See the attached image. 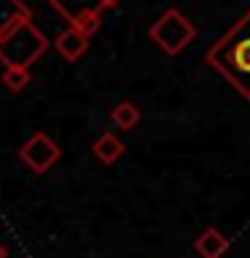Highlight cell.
I'll return each instance as SVG.
<instances>
[{
	"mask_svg": "<svg viewBox=\"0 0 250 258\" xmlns=\"http://www.w3.org/2000/svg\"><path fill=\"white\" fill-rule=\"evenodd\" d=\"M205 62L250 102V11H245L213 46Z\"/></svg>",
	"mask_w": 250,
	"mask_h": 258,
	"instance_id": "obj_1",
	"label": "cell"
},
{
	"mask_svg": "<svg viewBox=\"0 0 250 258\" xmlns=\"http://www.w3.org/2000/svg\"><path fill=\"white\" fill-rule=\"evenodd\" d=\"M46 48V35L32 22H24L19 27L8 30L6 35H0V62L6 68H30L32 62L43 56Z\"/></svg>",
	"mask_w": 250,
	"mask_h": 258,
	"instance_id": "obj_2",
	"label": "cell"
},
{
	"mask_svg": "<svg viewBox=\"0 0 250 258\" xmlns=\"http://www.w3.org/2000/svg\"><path fill=\"white\" fill-rule=\"evenodd\" d=\"M194 35H197V27H194L189 22V16L180 14L177 8H167V11L148 27V38L169 56L180 54L194 40Z\"/></svg>",
	"mask_w": 250,
	"mask_h": 258,
	"instance_id": "obj_3",
	"label": "cell"
},
{
	"mask_svg": "<svg viewBox=\"0 0 250 258\" xmlns=\"http://www.w3.org/2000/svg\"><path fill=\"white\" fill-rule=\"evenodd\" d=\"M59 156H62L59 145H56L46 132H35L19 151V159L30 167V172H35V175L48 172V169L59 161Z\"/></svg>",
	"mask_w": 250,
	"mask_h": 258,
	"instance_id": "obj_4",
	"label": "cell"
},
{
	"mask_svg": "<svg viewBox=\"0 0 250 258\" xmlns=\"http://www.w3.org/2000/svg\"><path fill=\"white\" fill-rule=\"evenodd\" d=\"M48 6L59 16H65L70 27L89 14H102V0H48Z\"/></svg>",
	"mask_w": 250,
	"mask_h": 258,
	"instance_id": "obj_5",
	"label": "cell"
},
{
	"mask_svg": "<svg viewBox=\"0 0 250 258\" xmlns=\"http://www.w3.org/2000/svg\"><path fill=\"white\" fill-rule=\"evenodd\" d=\"M24 22H32V11L24 0H0V35Z\"/></svg>",
	"mask_w": 250,
	"mask_h": 258,
	"instance_id": "obj_6",
	"label": "cell"
},
{
	"mask_svg": "<svg viewBox=\"0 0 250 258\" xmlns=\"http://www.w3.org/2000/svg\"><path fill=\"white\" fill-rule=\"evenodd\" d=\"M54 48H56V51H59L68 62H76V59H81V56H84V51L89 48V38L81 35L78 30L68 27L65 32H59V35H56Z\"/></svg>",
	"mask_w": 250,
	"mask_h": 258,
	"instance_id": "obj_7",
	"label": "cell"
},
{
	"mask_svg": "<svg viewBox=\"0 0 250 258\" xmlns=\"http://www.w3.org/2000/svg\"><path fill=\"white\" fill-rule=\"evenodd\" d=\"M194 250H197L202 258H221L226 250H229V239H226L218 229H213V226H210V229H205V231L197 237V242H194Z\"/></svg>",
	"mask_w": 250,
	"mask_h": 258,
	"instance_id": "obj_8",
	"label": "cell"
},
{
	"mask_svg": "<svg viewBox=\"0 0 250 258\" xmlns=\"http://www.w3.org/2000/svg\"><path fill=\"white\" fill-rule=\"evenodd\" d=\"M92 151H94V156L100 159L102 164H113V161H118L121 153H124V143H121L113 132H105V135L97 137V143L92 145Z\"/></svg>",
	"mask_w": 250,
	"mask_h": 258,
	"instance_id": "obj_9",
	"label": "cell"
},
{
	"mask_svg": "<svg viewBox=\"0 0 250 258\" xmlns=\"http://www.w3.org/2000/svg\"><path fill=\"white\" fill-rule=\"evenodd\" d=\"M110 121L116 124V129H121V132H132V129L140 124V108L129 100H121L116 108L110 110Z\"/></svg>",
	"mask_w": 250,
	"mask_h": 258,
	"instance_id": "obj_10",
	"label": "cell"
},
{
	"mask_svg": "<svg viewBox=\"0 0 250 258\" xmlns=\"http://www.w3.org/2000/svg\"><path fill=\"white\" fill-rule=\"evenodd\" d=\"M3 84L8 92H22L24 86L30 84V68H6L3 73Z\"/></svg>",
	"mask_w": 250,
	"mask_h": 258,
	"instance_id": "obj_11",
	"label": "cell"
},
{
	"mask_svg": "<svg viewBox=\"0 0 250 258\" xmlns=\"http://www.w3.org/2000/svg\"><path fill=\"white\" fill-rule=\"evenodd\" d=\"M100 27H102V16L100 14H89V16H84V19H78L76 24H73V30H78L81 35H86V38H92Z\"/></svg>",
	"mask_w": 250,
	"mask_h": 258,
	"instance_id": "obj_12",
	"label": "cell"
},
{
	"mask_svg": "<svg viewBox=\"0 0 250 258\" xmlns=\"http://www.w3.org/2000/svg\"><path fill=\"white\" fill-rule=\"evenodd\" d=\"M121 0H102V8H116Z\"/></svg>",
	"mask_w": 250,
	"mask_h": 258,
	"instance_id": "obj_13",
	"label": "cell"
},
{
	"mask_svg": "<svg viewBox=\"0 0 250 258\" xmlns=\"http://www.w3.org/2000/svg\"><path fill=\"white\" fill-rule=\"evenodd\" d=\"M0 258H8V250H6L3 242H0Z\"/></svg>",
	"mask_w": 250,
	"mask_h": 258,
	"instance_id": "obj_14",
	"label": "cell"
}]
</instances>
